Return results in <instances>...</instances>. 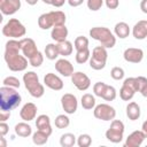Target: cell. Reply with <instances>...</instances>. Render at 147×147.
Segmentation results:
<instances>
[{
  "label": "cell",
  "mask_w": 147,
  "mask_h": 147,
  "mask_svg": "<svg viewBox=\"0 0 147 147\" xmlns=\"http://www.w3.org/2000/svg\"><path fill=\"white\" fill-rule=\"evenodd\" d=\"M37 106L33 102H26L20 110V116L23 121L25 122H30L32 119H36L37 116Z\"/></svg>",
  "instance_id": "obj_15"
},
{
  "label": "cell",
  "mask_w": 147,
  "mask_h": 147,
  "mask_svg": "<svg viewBox=\"0 0 147 147\" xmlns=\"http://www.w3.org/2000/svg\"><path fill=\"white\" fill-rule=\"evenodd\" d=\"M55 69L59 74H61L64 77H71L74 71V65L71 62L67 59H60L55 62Z\"/></svg>",
  "instance_id": "obj_17"
},
{
  "label": "cell",
  "mask_w": 147,
  "mask_h": 147,
  "mask_svg": "<svg viewBox=\"0 0 147 147\" xmlns=\"http://www.w3.org/2000/svg\"><path fill=\"white\" fill-rule=\"evenodd\" d=\"M57 45V49H59V53L60 55L62 56H69L72 54V51H74V46H72V42L69 41V40H64V41H60V42H56Z\"/></svg>",
  "instance_id": "obj_24"
},
{
  "label": "cell",
  "mask_w": 147,
  "mask_h": 147,
  "mask_svg": "<svg viewBox=\"0 0 147 147\" xmlns=\"http://www.w3.org/2000/svg\"><path fill=\"white\" fill-rule=\"evenodd\" d=\"M140 107L137 102H129L126 106V116L130 121H137L140 117Z\"/></svg>",
  "instance_id": "obj_22"
},
{
  "label": "cell",
  "mask_w": 147,
  "mask_h": 147,
  "mask_svg": "<svg viewBox=\"0 0 147 147\" xmlns=\"http://www.w3.org/2000/svg\"><path fill=\"white\" fill-rule=\"evenodd\" d=\"M26 33V29L25 26L22 24L21 21H18L17 18H10L3 26H2V34L5 37L11 38V39H16V38H21L23 36H25Z\"/></svg>",
  "instance_id": "obj_5"
},
{
  "label": "cell",
  "mask_w": 147,
  "mask_h": 147,
  "mask_svg": "<svg viewBox=\"0 0 147 147\" xmlns=\"http://www.w3.org/2000/svg\"><path fill=\"white\" fill-rule=\"evenodd\" d=\"M22 101L21 95L14 87L2 85L0 87V108L1 110L10 111L11 109L20 106Z\"/></svg>",
  "instance_id": "obj_2"
},
{
  "label": "cell",
  "mask_w": 147,
  "mask_h": 147,
  "mask_svg": "<svg viewBox=\"0 0 147 147\" xmlns=\"http://www.w3.org/2000/svg\"><path fill=\"white\" fill-rule=\"evenodd\" d=\"M71 83L79 91H86L91 86V79L88 78V76L86 74H84L82 71H76L72 74Z\"/></svg>",
  "instance_id": "obj_10"
},
{
  "label": "cell",
  "mask_w": 147,
  "mask_h": 147,
  "mask_svg": "<svg viewBox=\"0 0 147 147\" xmlns=\"http://www.w3.org/2000/svg\"><path fill=\"white\" fill-rule=\"evenodd\" d=\"M80 103H82V107L84 109H86V110L94 109V107H95V98H94V95H92L90 93H85L80 99Z\"/></svg>",
  "instance_id": "obj_27"
},
{
  "label": "cell",
  "mask_w": 147,
  "mask_h": 147,
  "mask_svg": "<svg viewBox=\"0 0 147 147\" xmlns=\"http://www.w3.org/2000/svg\"><path fill=\"white\" fill-rule=\"evenodd\" d=\"M87 8L92 11H96L99 9H101L102 5H103V0H87Z\"/></svg>",
  "instance_id": "obj_40"
},
{
  "label": "cell",
  "mask_w": 147,
  "mask_h": 147,
  "mask_svg": "<svg viewBox=\"0 0 147 147\" xmlns=\"http://www.w3.org/2000/svg\"><path fill=\"white\" fill-rule=\"evenodd\" d=\"M45 55L48 60H55L60 55L59 49H57V45L53 44V42L47 44L46 47H45Z\"/></svg>",
  "instance_id": "obj_31"
},
{
  "label": "cell",
  "mask_w": 147,
  "mask_h": 147,
  "mask_svg": "<svg viewBox=\"0 0 147 147\" xmlns=\"http://www.w3.org/2000/svg\"><path fill=\"white\" fill-rule=\"evenodd\" d=\"M2 85L5 86H9V87H14V88H18L21 86L20 79L14 77V76H8L2 80Z\"/></svg>",
  "instance_id": "obj_37"
},
{
  "label": "cell",
  "mask_w": 147,
  "mask_h": 147,
  "mask_svg": "<svg viewBox=\"0 0 147 147\" xmlns=\"http://www.w3.org/2000/svg\"><path fill=\"white\" fill-rule=\"evenodd\" d=\"M136 92H138V80L137 77H129L126 79H124L123 85L119 90V96L122 100L124 101H130Z\"/></svg>",
  "instance_id": "obj_7"
},
{
  "label": "cell",
  "mask_w": 147,
  "mask_h": 147,
  "mask_svg": "<svg viewBox=\"0 0 147 147\" xmlns=\"http://www.w3.org/2000/svg\"><path fill=\"white\" fill-rule=\"evenodd\" d=\"M65 1H67V0H53V1H52V6L59 8V7H62Z\"/></svg>",
  "instance_id": "obj_46"
},
{
  "label": "cell",
  "mask_w": 147,
  "mask_h": 147,
  "mask_svg": "<svg viewBox=\"0 0 147 147\" xmlns=\"http://www.w3.org/2000/svg\"><path fill=\"white\" fill-rule=\"evenodd\" d=\"M141 130H142V132L145 133V136H146V138H147V119L142 123V125H141Z\"/></svg>",
  "instance_id": "obj_49"
},
{
  "label": "cell",
  "mask_w": 147,
  "mask_h": 147,
  "mask_svg": "<svg viewBox=\"0 0 147 147\" xmlns=\"http://www.w3.org/2000/svg\"><path fill=\"white\" fill-rule=\"evenodd\" d=\"M48 138H49V136L40 130H37L34 133H32V141L34 145H38V146L45 145L48 141Z\"/></svg>",
  "instance_id": "obj_29"
},
{
  "label": "cell",
  "mask_w": 147,
  "mask_h": 147,
  "mask_svg": "<svg viewBox=\"0 0 147 147\" xmlns=\"http://www.w3.org/2000/svg\"><path fill=\"white\" fill-rule=\"evenodd\" d=\"M44 84L53 91H61L63 88V80L57 75H55L53 72H48L45 75Z\"/></svg>",
  "instance_id": "obj_13"
},
{
  "label": "cell",
  "mask_w": 147,
  "mask_h": 147,
  "mask_svg": "<svg viewBox=\"0 0 147 147\" xmlns=\"http://www.w3.org/2000/svg\"><path fill=\"white\" fill-rule=\"evenodd\" d=\"M107 59H108V52L107 48L103 46H96L93 48L92 51V55L90 57V67L93 70H102L106 67L107 63Z\"/></svg>",
  "instance_id": "obj_6"
},
{
  "label": "cell",
  "mask_w": 147,
  "mask_h": 147,
  "mask_svg": "<svg viewBox=\"0 0 147 147\" xmlns=\"http://www.w3.org/2000/svg\"><path fill=\"white\" fill-rule=\"evenodd\" d=\"M54 124L57 129H67L70 124V119L67 115L64 114H61V115H57L54 119Z\"/></svg>",
  "instance_id": "obj_33"
},
{
  "label": "cell",
  "mask_w": 147,
  "mask_h": 147,
  "mask_svg": "<svg viewBox=\"0 0 147 147\" xmlns=\"http://www.w3.org/2000/svg\"><path fill=\"white\" fill-rule=\"evenodd\" d=\"M49 14H51V16H52L54 26L65 25L67 17H65V14H64L63 11H61V10H53V11H49Z\"/></svg>",
  "instance_id": "obj_26"
},
{
  "label": "cell",
  "mask_w": 147,
  "mask_h": 147,
  "mask_svg": "<svg viewBox=\"0 0 147 147\" xmlns=\"http://www.w3.org/2000/svg\"><path fill=\"white\" fill-rule=\"evenodd\" d=\"M132 34L138 40H144L145 38H147V21H138L132 28Z\"/></svg>",
  "instance_id": "obj_19"
},
{
  "label": "cell",
  "mask_w": 147,
  "mask_h": 147,
  "mask_svg": "<svg viewBox=\"0 0 147 147\" xmlns=\"http://www.w3.org/2000/svg\"><path fill=\"white\" fill-rule=\"evenodd\" d=\"M75 144H77V139L74 133H64L60 138V145L62 147H72Z\"/></svg>",
  "instance_id": "obj_30"
},
{
  "label": "cell",
  "mask_w": 147,
  "mask_h": 147,
  "mask_svg": "<svg viewBox=\"0 0 147 147\" xmlns=\"http://www.w3.org/2000/svg\"><path fill=\"white\" fill-rule=\"evenodd\" d=\"M21 42L16 39H9L5 46L3 59L7 63V67L11 71H24L28 68V59L20 54Z\"/></svg>",
  "instance_id": "obj_1"
},
{
  "label": "cell",
  "mask_w": 147,
  "mask_h": 147,
  "mask_svg": "<svg viewBox=\"0 0 147 147\" xmlns=\"http://www.w3.org/2000/svg\"><path fill=\"white\" fill-rule=\"evenodd\" d=\"M105 136H106L107 140H109L110 142L118 144V142H121V141L123 140V136H124V133L118 132V131H115V130H113V129L109 127V129L106 131Z\"/></svg>",
  "instance_id": "obj_28"
},
{
  "label": "cell",
  "mask_w": 147,
  "mask_h": 147,
  "mask_svg": "<svg viewBox=\"0 0 147 147\" xmlns=\"http://www.w3.org/2000/svg\"><path fill=\"white\" fill-rule=\"evenodd\" d=\"M140 9L144 14H147V0H141L140 2Z\"/></svg>",
  "instance_id": "obj_47"
},
{
  "label": "cell",
  "mask_w": 147,
  "mask_h": 147,
  "mask_svg": "<svg viewBox=\"0 0 147 147\" xmlns=\"http://www.w3.org/2000/svg\"><path fill=\"white\" fill-rule=\"evenodd\" d=\"M52 1L53 0H42V2L46 3V5H52Z\"/></svg>",
  "instance_id": "obj_52"
},
{
  "label": "cell",
  "mask_w": 147,
  "mask_h": 147,
  "mask_svg": "<svg viewBox=\"0 0 147 147\" xmlns=\"http://www.w3.org/2000/svg\"><path fill=\"white\" fill-rule=\"evenodd\" d=\"M91 144H92V138L87 133H82L77 138V145L79 147H88L91 146Z\"/></svg>",
  "instance_id": "obj_36"
},
{
  "label": "cell",
  "mask_w": 147,
  "mask_h": 147,
  "mask_svg": "<svg viewBox=\"0 0 147 147\" xmlns=\"http://www.w3.org/2000/svg\"><path fill=\"white\" fill-rule=\"evenodd\" d=\"M90 57H91V51L88 48L83 49V51H77L76 55H75V60L79 64L86 63L87 61H90Z\"/></svg>",
  "instance_id": "obj_32"
},
{
  "label": "cell",
  "mask_w": 147,
  "mask_h": 147,
  "mask_svg": "<svg viewBox=\"0 0 147 147\" xmlns=\"http://www.w3.org/2000/svg\"><path fill=\"white\" fill-rule=\"evenodd\" d=\"M67 1L71 7H78V6H80L83 3L84 0H67Z\"/></svg>",
  "instance_id": "obj_45"
},
{
  "label": "cell",
  "mask_w": 147,
  "mask_h": 147,
  "mask_svg": "<svg viewBox=\"0 0 147 147\" xmlns=\"http://www.w3.org/2000/svg\"><path fill=\"white\" fill-rule=\"evenodd\" d=\"M20 42H21V52L28 60L39 52L34 40L31 38H23L20 40Z\"/></svg>",
  "instance_id": "obj_11"
},
{
  "label": "cell",
  "mask_w": 147,
  "mask_h": 147,
  "mask_svg": "<svg viewBox=\"0 0 147 147\" xmlns=\"http://www.w3.org/2000/svg\"><path fill=\"white\" fill-rule=\"evenodd\" d=\"M36 126H37L38 130L44 131L48 136H51L52 132H53V129H52V125H51V118H49V116H47L45 114H41V115L37 116Z\"/></svg>",
  "instance_id": "obj_18"
},
{
  "label": "cell",
  "mask_w": 147,
  "mask_h": 147,
  "mask_svg": "<svg viewBox=\"0 0 147 147\" xmlns=\"http://www.w3.org/2000/svg\"><path fill=\"white\" fill-rule=\"evenodd\" d=\"M42 62H44V55H42L41 52H38L36 55H33L32 57L29 59L30 65H32V67H34V68L40 67V65L42 64Z\"/></svg>",
  "instance_id": "obj_38"
},
{
  "label": "cell",
  "mask_w": 147,
  "mask_h": 147,
  "mask_svg": "<svg viewBox=\"0 0 147 147\" xmlns=\"http://www.w3.org/2000/svg\"><path fill=\"white\" fill-rule=\"evenodd\" d=\"M93 115L95 118L101 119V121H113L116 117V110L110 105L100 103L94 107Z\"/></svg>",
  "instance_id": "obj_8"
},
{
  "label": "cell",
  "mask_w": 147,
  "mask_h": 147,
  "mask_svg": "<svg viewBox=\"0 0 147 147\" xmlns=\"http://www.w3.org/2000/svg\"><path fill=\"white\" fill-rule=\"evenodd\" d=\"M90 37L99 41L106 48H113L116 44V36L106 26H94L90 30Z\"/></svg>",
  "instance_id": "obj_3"
},
{
  "label": "cell",
  "mask_w": 147,
  "mask_h": 147,
  "mask_svg": "<svg viewBox=\"0 0 147 147\" xmlns=\"http://www.w3.org/2000/svg\"><path fill=\"white\" fill-rule=\"evenodd\" d=\"M123 57L126 62L130 63H140L144 59V51L141 48L136 47H129L124 51Z\"/></svg>",
  "instance_id": "obj_12"
},
{
  "label": "cell",
  "mask_w": 147,
  "mask_h": 147,
  "mask_svg": "<svg viewBox=\"0 0 147 147\" xmlns=\"http://www.w3.org/2000/svg\"><path fill=\"white\" fill-rule=\"evenodd\" d=\"M68 33H69V31H68V28L65 25H59V26H53L52 28L51 37L56 42H60V41L67 40Z\"/></svg>",
  "instance_id": "obj_20"
},
{
  "label": "cell",
  "mask_w": 147,
  "mask_h": 147,
  "mask_svg": "<svg viewBox=\"0 0 147 147\" xmlns=\"http://www.w3.org/2000/svg\"><path fill=\"white\" fill-rule=\"evenodd\" d=\"M131 30L127 23L125 22H118L116 23L115 28H114V34L116 37H118L119 39H125L126 37H129Z\"/></svg>",
  "instance_id": "obj_21"
},
{
  "label": "cell",
  "mask_w": 147,
  "mask_h": 147,
  "mask_svg": "<svg viewBox=\"0 0 147 147\" xmlns=\"http://www.w3.org/2000/svg\"><path fill=\"white\" fill-rule=\"evenodd\" d=\"M38 25L41 30H48V29L53 28L54 24H53V20H52L51 14L49 13L41 14L38 18Z\"/></svg>",
  "instance_id": "obj_25"
},
{
  "label": "cell",
  "mask_w": 147,
  "mask_h": 147,
  "mask_svg": "<svg viewBox=\"0 0 147 147\" xmlns=\"http://www.w3.org/2000/svg\"><path fill=\"white\" fill-rule=\"evenodd\" d=\"M139 92L141 93V95H142V96L147 98V83H146V85H145V86H144V87H142V88H141Z\"/></svg>",
  "instance_id": "obj_48"
},
{
  "label": "cell",
  "mask_w": 147,
  "mask_h": 147,
  "mask_svg": "<svg viewBox=\"0 0 147 147\" xmlns=\"http://www.w3.org/2000/svg\"><path fill=\"white\" fill-rule=\"evenodd\" d=\"M74 47L76 48V51H83V49L88 48V39L84 36L76 37V39L74 41Z\"/></svg>",
  "instance_id": "obj_35"
},
{
  "label": "cell",
  "mask_w": 147,
  "mask_h": 147,
  "mask_svg": "<svg viewBox=\"0 0 147 147\" xmlns=\"http://www.w3.org/2000/svg\"><path fill=\"white\" fill-rule=\"evenodd\" d=\"M145 139H146V136L142 132V130H137L127 136L124 145H125V147H139V146H141V144L144 142Z\"/></svg>",
  "instance_id": "obj_16"
},
{
  "label": "cell",
  "mask_w": 147,
  "mask_h": 147,
  "mask_svg": "<svg viewBox=\"0 0 147 147\" xmlns=\"http://www.w3.org/2000/svg\"><path fill=\"white\" fill-rule=\"evenodd\" d=\"M38 1H39V0H25V2H26L28 5H30V6H34Z\"/></svg>",
  "instance_id": "obj_50"
},
{
  "label": "cell",
  "mask_w": 147,
  "mask_h": 147,
  "mask_svg": "<svg viewBox=\"0 0 147 147\" xmlns=\"http://www.w3.org/2000/svg\"><path fill=\"white\" fill-rule=\"evenodd\" d=\"M9 117H10V111H6V110L0 111V122H6L7 119H9Z\"/></svg>",
  "instance_id": "obj_44"
},
{
  "label": "cell",
  "mask_w": 147,
  "mask_h": 147,
  "mask_svg": "<svg viewBox=\"0 0 147 147\" xmlns=\"http://www.w3.org/2000/svg\"><path fill=\"white\" fill-rule=\"evenodd\" d=\"M21 8V0H0V10L3 15H13Z\"/></svg>",
  "instance_id": "obj_14"
},
{
  "label": "cell",
  "mask_w": 147,
  "mask_h": 147,
  "mask_svg": "<svg viewBox=\"0 0 147 147\" xmlns=\"http://www.w3.org/2000/svg\"><path fill=\"white\" fill-rule=\"evenodd\" d=\"M106 83H103V82H98V83H95L94 85H93V93H94V95H96V96H102V93H103V91H105V88H106Z\"/></svg>",
  "instance_id": "obj_41"
},
{
  "label": "cell",
  "mask_w": 147,
  "mask_h": 147,
  "mask_svg": "<svg viewBox=\"0 0 147 147\" xmlns=\"http://www.w3.org/2000/svg\"><path fill=\"white\" fill-rule=\"evenodd\" d=\"M14 131L18 137H22V138H28V137H30L32 134V127L25 121L21 122V123H17L15 125Z\"/></svg>",
  "instance_id": "obj_23"
},
{
  "label": "cell",
  "mask_w": 147,
  "mask_h": 147,
  "mask_svg": "<svg viewBox=\"0 0 147 147\" xmlns=\"http://www.w3.org/2000/svg\"><path fill=\"white\" fill-rule=\"evenodd\" d=\"M9 132V126L6 122H1L0 123V136H6Z\"/></svg>",
  "instance_id": "obj_43"
},
{
  "label": "cell",
  "mask_w": 147,
  "mask_h": 147,
  "mask_svg": "<svg viewBox=\"0 0 147 147\" xmlns=\"http://www.w3.org/2000/svg\"><path fill=\"white\" fill-rule=\"evenodd\" d=\"M61 106L64 110V113L71 115L75 114L78 108V101L77 98L71 93H65L61 98Z\"/></svg>",
  "instance_id": "obj_9"
},
{
  "label": "cell",
  "mask_w": 147,
  "mask_h": 147,
  "mask_svg": "<svg viewBox=\"0 0 147 147\" xmlns=\"http://www.w3.org/2000/svg\"><path fill=\"white\" fill-rule=\"evenodd\" d=\"M0 141H1V146H2V147H6V146H7V142H6V140H5V136H1Z\"/></svg>",
  "instance_id": "obj_51"
},
{
  "label": "cell",
  "mask_w": 147,
  "mask_h": 147,
  "mask_svg": "<svg viewBox=\"0 0 147 147\" xmlns=\"http://www.w3.org/2000/svg\"><path fill=\"white\" fill-rule=\"evenodd\" d=\"M23 83L28 92L33 98H41L45 93L44 85L39 82V77L34 71H26L23 75Z\"/></svg>",
  "instance_id": "obj_4"
},
{
  "label": "cell",
  "mask_w": 147,
  "mask_h": 147,
  "mask_svg": "<svg viewBox=\"0 0 147 147\" xmlns=\"http://www.w3.org/2000/svg\"><path fill=\"white\" fill-rule=\"evenodd\" d=\"M116 95H117L116 88L114 86H111V85H106V88H105L101 98L103 100H106V101H114L116 99Z\"/></svg>",
  "instance_id": "obj_34"
},
{
  "label": "cell",
  "mask_w": 147,
  "mask_h": 147,
  "mask_svg": "<svg viewBox=\"0 0 147 147\" xmlns=\"http://www.w3.org/2000/svg\"><path fill=\"white\" fill-rule=\"evenodd\" d=\"M108 9H116L119 6V0H105Z\"/></svg>",
  "instance_id": "obj_42"
},
{
  "label": "cell",
  "mask_w": 147,
  "mask_h": 147,
  "mask_svg": "<svg viewBox=\"0 0 147 147\" xmlns=\"http://www.w3.org/2000/svg\"><path fill=\"white\" fill-rule=\"evenodd\" d=\"M124 70H123V68H121V67H114L111 70H110V76H111V78L113 79H115V80H121V79H123L124 78Z\"/></svg>",
  "instance_id": "obj_39"
}]
</instances>
